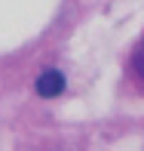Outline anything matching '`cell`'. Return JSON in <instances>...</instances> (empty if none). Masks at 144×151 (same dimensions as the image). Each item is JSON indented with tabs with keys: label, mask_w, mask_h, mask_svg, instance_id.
<instances>
[{
	"label": "cell",
	"mask_w": 144,
	"mask_h": 151,
	"mask_svg": "<svg viewBox=\"0 0 144 151\" xmlns=\"http://www.w3.org/2000/svg\"><path fill=\"white\" fill-rule=\"evenodd\" d=\"M126 80L144 96V34L138 37V43L132 46V52H129V62H126Z\"/></svg>",
	"instance_id": "2"
},
{
	"label": "cell",
	"mask_w": 144,
	"mask_h": 151,
	"mask_svg": "<svg viewBox=\"0 0 144 151\" xmlns=\"http://www.w3.org/2000/svg\"><path fill=\"white\" fill-rule=\"evenodd\" d=\"M65 86H67L65 74H61L58 68H46V71H40V77H37V83H34V90H37L40 99H55V96L65 93Z\"/></svg>",
	"instance_id": "1"
}]
</instances>
